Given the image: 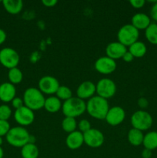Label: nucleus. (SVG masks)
<instances>
[{
    "mask_svg": "<svg viewBox=\"0 0 157 158\" xmlns=\"http://www.w3.org/2000/svg\"><path fill=\"white\" fill-rule=\"evenodd\" d=\"M109 108L108 100L98 95L94 96L86 102V112L96 120H105Z\"/></svg>",
    "mask_w": 157,
    "mask_h": 158,
    "instance_id": "nucleus-1",
    "label": "nucleus"
},
{
    "mask_svg": "<svg viewBox=\"0 0 157 158\" xmlns=\"http://www.w3.org/2000/svg\"><path fill=\"white\" fill-rule=\"evenodd\" d=\"M31 135L29 131L21 126L11 127L6 136L7 143L14 148H22L30 142Z\"/></svg>",
    "mask_w": 157,
    "mask_h": 158,
    "instance_id": "nucleus-2",
    "label": "nucleus"
},
{
    "mask_svg": "<svg viewBox=\"0 0 157 158\" xmlns=\"http://www.w3.org/2000/svg\"><path fill=\"white\" fill-rule=\"evenodd\" d=\"M95 86L97 95L106 100L114 97L116 93V84L109 78L101 79L95 84Z\"/></svg>",
    "mask_w": 157,
    "mask_h": 158,
    "instance_id": "nucleus-8",
    "label": "nucleus"
},
{
    "mask_svg": "<svg viewBox=\"0 0 157 158\" xmlns=\"http://www.w3.org/2000/svg\"><path fill=\"white\" fill-rule=\"evenodd\" d=\"M59 86L58 80L52 76H44L38 80V89L43 94L49 96L56 94Z\"/></svg>",
    "mask_w": 157,
    "mask_h": 158,
    "instance_id": "nucleus-9",
    "label": "nucleus"
},
{
    "mask_svg": "<svg viewBox=\"0 0 157 158\" xmlns=\"http://www.w3.org/2000/svg\"><path fill=\"white\" fill-rule=\"evenodd\" d=\"M95 69L98 73L104 75L111 74L116 69L117 64L115 60L106 56H101L97 59L94 64Z\"/></svg>",
    "mask_w": 157,
    "mask_h": 158,
    "instance_id": "nucleus-12",
    "label": "nucleus"
},
{
    "mask_svg": "<svg viewBox=\"0 0 157 158\" xmlns=\"http://www.w3.org/2000/svg\"><path fill=\"white\" fill-rule=\"evenodd\" d=\"M16 97V88L9 82L0 84V100L3 103H10Z\"/></svg>",
    "mask_w": 157,
    "mask_h": 158,
    "instance_id": "nucleus-16",
    "label": "nucleus"
},
{
    "mask_svg": "<svg viewBox=\"0 0 157 158\" xmlns=\"http://www.w3.org/2000/svg\"><path fill=\"white\" fill-rule=\"evenodd\" d=\"M24 106H27L32 110L35 111L44 107L46 98L44 94L35 87H29L25 90L23 94Z\"/></svg>",
    "mask_w": 157,
    "mask_h": 158,
    "instance_id": "nucleus-3",
    "label": "nucleus"
},
{
    "mask_svg": "<svg viewBox=\"0 0 157 158\" xmlns=\"http://www.w3.org/2000/svg\"><path fill=\"white\" fill-rule=\"evenodd\" d=\"M130 122L132 128L145 131L150 129L153 123V120L149 113L143 110H139L132 114Z\"/></svg>",
    "mask_w": 157,
    "mask_h": 158,
    "instance_id": "nucleus-6",
    "label": "nucleus"
},
{
    "mask_svg": "<svg viewBox=\"0 0 157 158\" xmlns=\"http://www.w3.org/2000/svg\"><path fill=\"white\" fill-rule=\"evenodd\" d=\"M143 145L146 149L153 151L157 148V132L149 131L144 135Z\"/></svg>",
    "mask_w": 157,
    "mask_h": 158,
    "instance_id": "nucleus-24",
    "label": "nucleus"
},
{
    "mask_svg": "<svg viewBox=\"0 0 157 158\" xmlns=\"http://www.w3.org/2000/svg\"><path fill=\"white\" fill-rule=\"evenodd\" d=\"M62 111L65 117H78L86 111V103L85 100L77 97H72L63 102Z\"/></svg>",
    "mask_w": 157,
    "mask_h": 158,
    "instance_id": "nucleus-4",
    "label": "nucleus"
},
{
    "mask_svg": "<svg viewBox=\"0 0 157 158\" xmlns=\"http://www.w3.org/2000/svg\"><path fill=\"white\" fill-rule=\"evenodd\" d=\"M150 16L154 21L157 22V1L155 2L150 11Z\"/></svg>",
    "mask_w": 157,
    "mask_h": 158,
    "instance_id": "nucleus-34",
    "label": "nucleus"
},
{
    "mask_svg": "<svg viewBox=\"0 0 157 158\" xmlns=\"http://www.w3.org/2000/svg\"><path fill=\"white\" fill-rule=\"evenodd\" d=\"M126 118V112L124 109L119 106H115L109 108L105 120L109 125L112 127L119 126L124 121Z\"/></svg>",
    "mask_w": 157,
    "mask_h": 158,
    "instance_id": "nucleus-13",
    "label": "nucleus"
},
{
    "mask_svg": "<svg viewBox=\"0 0 157 158\" xmlns=\"http://www.w3.org/2000/svg\"><path fill=\"white\" fill-rule=\"evenodd\" d=\"M3 157H4V151L2 147H0V158H3Z\"/></svg>",
    "mask_w": 157,
    "mask_h": 158,
    "instance_id": "nucleus-40",
    "label": "nucleus"
},
{
    "mask_svg": "<svg viewBox=\"0 0 157 158\" xmlns=\"http://www.w3.org/2000/svg\"><path fill=\"white\" fill-rule=\"evenodd\" d=\"M6 38H7V35H6V31L2 29H0V46L6 42Z\"/></svg>",
    "mask_w": 157,
    "mask_h": 158,
    "instance_id": "nucleus-38",
    "label": "nucleus"
},
{
    "mask_svg": "<svg viewBox=\"0 0 157 158\" xmlns=\"http://www.w3.org/2000/svg\"><path fill=\"white\" fill-rule=\"evenodd\" d=\"M143 138H144V134H143V131H139V130L132 128L128 132V141L132 146L138 147L143 144Z\"/></svg>",
    "mask_w": 157,
    "mask_h": 158,
    "instance_id": "nucleus-22",
    "label": "nucleus"
},
{
    "mask_svg": "<svg viewBox=\"0 0 157 158\" xmlns=\"http://www.w3.org/2000/svg\"><path fill=\"white\" fill-rule=\"evenodd\" d=\"M127 50V47L120 43L119 42H112L106 46V56L115 60L123 58Z\"/></svg>",
    "mask_w": 157,
    "mask_h": 158,
    "instance_id": "nucleus-15",
    "label": "nucleus"
},
{
    "mask_svg": "<svg viewBox=\"0 0 157 158\" xmlns=\"http://www.w3.org/2000/svg\"><path fill=\"white\" fill-rule=\"evenodd\" d=\"M2 3L6 12L11 15H17L23 9V2L22 0H3Z\"/></svg>",
    "mask_w": 157,
    "mask_h": 158,
    "instance_id": "nucleus-19",
    "label": "nucleus"
},
{
    "mask_svg": "<svg viewBox=\"0 0 157 158\" xmlns=\"http://www.w3.org/2000/svg\"><path fill=\"white\" fill-rule=\"evenodd\" d=\"M78 131H80L83 134H85L86 132L89 131L92 128V127H91V123L89 120H86V119H83L78 122Z\"/></svg>",
    "mask_w": 157,
    "mask_h": 158,
    "instance_id": "nucleus-30",
    "label": "nucleus"
},
{
    "mask_svg": "<svg viewBox=\"0 0 157 158\" xmlns=\"http://www.w3.org/2000/svg\"><path fill=\"white\" fill-rule=\"evenodd\" d=\"M84 143L91 148H99L104 143V134L99 130L91 128L89 131L83 134Z\"/></svg>",
    "mask_w": 157,
    "mask_h": 158,
    "instance_id": "nucleus-11",
    "label": "nucleus"
},
{
    "mask_svg": "<svg viewBox=\"0 0 157 158\" xmlns=\"http://www.w3.org/2000/svg\"><path fill=\"white\" fill-rule=\"evenodd\" d=\"M138 105L142 109H145L149 105V102H148V100L145 97H140L138 100Z\"/></svg>",
    "mask_w": 157,
    "mask_h": 158,
    "instance_id": "nucleus-36",
    "label": "nucleus"
},
{
    "mask_svg": "<svg viewBox=\"0 0 157 158\" xmlns=\"http://www.w3.org/2000/svg\"><path fill=\"white\" fill-rule=\"evenodd\" d=\"M14 119L19 126L25 127L33 123L35 120V113L27 106H23L19 109L15 110L14 112Z\"/></svg>",
    "mask_w": 157,
    "mask_h": 158,
    "instance_id": "nucleus-10",
    "label": "nucleus"
},
{
    "mask_svg": "<svg viewBox=\"0 0 157 158\" xmlns=\"http://www.w3.org/2000/svg\"><path fill=\"white\" fill-rule=\"evenodd\" d=\"M145 36L149 43L152 45H157V24L151 23L145 30Z\"/></svg>",
    "mask_w": 157,
    "mask_h": 158,
    "instance_id": "nucleus-27",
    "label": "nucleus"
},
{
    "mask_svg": "<svg viewBox=\"0 0 157 158\" xmlns=\"http://www.w3.org/2000/svg\"><path fill=\"white\" fill-rule=\"evenodd\" d=\"M84 143V137L83 134L78 131H75L74 132L68 134L66 138V144L68 148L72 151L78 150L83 146Z\"/></svg>",
    "mask_w": 157,
    "mask_h": 158,
    "instance_id": "nucleus-17",
    "label": "nucleus"
},
{
    "mask_svg": "<svg viewBox=\"0 0 157 158\" xmlns=\"http://www.w3.org/2000/svg\"><path fill=\"white\" fill-rule=\"evenodd\" d=\"M20 57L15 49L11 47H5L0 50V63L4 67L10 69L18 67Z\"/></svg>",
    "mask_w": 157,
    "mask_h": 158,
    "instance_id": "nucleus-7",
    "label": "nucleus"
},
{
    "mask_svg": "<svg viewBox=\"0 0 157 158\" xmlns=\"http://www.w3.org/2000/svg\"><path fill=\"white\" fill-rule=\"evenodd\" d=\"M42 3L44 6L48 8H52L55 6V5L58 3V1L57 0H42Z\"/></svg>",
    "mask_w": 157,
    "mask_h": 158,
    "instance_id": "nucleus-35",
    "label": "nucleus"
},
{
    "mask_svg": "<svg viewBox=\"0 0 157 158\" xmlns=\"http://www.w3.org/2000/svg\"><path fill=\"white\" fill-rule=\"evenodd\" d=\"M62 101L56 97V96H50L48 98H46L44 103V109L47 112L51 114L58 113L60 110H62Z\"/></svg>",
    "mask_w": 157,
    "mask_h": 158,
    "instance_id": "nucleus-20",
    "label": "nucleus"
},
{
    "mask_svg": "<svg viewBox=\"0 0 157 158\" xmlns=\"http://www.w3.org/2000/svg\"><path fill=\"white\" fill-rule=\"evenodd\" d=\"M141 155L143 158H151V157H152V151L144 148V150L142 151Z\"/></svg>",
    "mask_w": 157,
    "mask_h": 158,
    "instance_id": "nucleus-39",
    "label": "nucleus"
},
{
    "mask_svg": "<svg viewBox=\"0 0 157 158\" xmlns=\"http://www.w3.org/2000/svg\"><path fill=\"white\" fill-rule=\"evenodd\" d=\"M39 151L34 143H28L21 148V156L22 158H38Z\"/></svg>",
    "mask_w": 157,
    "mask_h": 158,
    "instance_id": "nucleus-23",
    "label": "nucleus"
},
{
    "mask_svg": "<svg viewBox=\"0 0 157 158\" xmlns=\"http://www.w3.org/2000/svg\"><path fill=\"white\" fill-rule=\"evenodd\" d=\"M123 60V61L126 62V63H131L132 62V60H134V56L127 50V52L124 54V56L122 58Z\"/></svg>",
    "mask_w": 157,
    "mask_h": 158,
    "instance_id": "nucleus-37",
    "label": "nucleus"
},
{
    "mask_svg": "<svg viewBox=\"0 0 157 158\" xmlns=\"http://www.w3.org/2000/svg\"><path fill=\"white\" fill-rule=\"evenodd\" d=\"M8 79L9 82L12 84L15 85L21 83L23 80V73L20 69L18 67L12 68L9 69L8 72Z\"/></svg>",
    "mask_w": 157,
    "mask_h": 158,
    "instance_id": "nucleus-25",
    "label": "nucleus"
},
{
    "mask_svg": "<svg viewBox=\"0 0 157 158\" xmlns=\"http://www.w3.org/2000/svg\"><path fill=\"white\" fill-rule=\"evenodd\" d=\"M2 143H3V139H2V137H0V147H2Z\"/></svg>",
    "mask_w": 157,
    "mask_h": 158,
    "instance_id": "nucleus-41",
    "label": "nucleus"
},
{
    "mask_svg": "<svg viewBox=\"0 0 157 158\" xmlns=\"http://www.w3.org/2000/svg\"><path fill=\"white\" fill-rule=\"evenodd\" d=\"M151 23H151L150 17L143 12L135 14L131 19V24L136 28L139 31L143 29L146 30Z\"/></svg>",
    "mask_w": 157,
    "mask_h": 158,
    "instance_id": "nucleus-18",
    "label": "nucleus"
},
{
    "mask_svg": "<svg viewBox=\"0 0 157 158\" xmlns=\"http://www.w3.org/2000/svg\"><path fill=\"white\" fill-rule=\"evenodd\" d=\"M12 114V110L9 105H0V120L8 121Z\"/></svg>",
    "mask_w": 157,
    "mask_h": 158,
    "instance_id": "nucleus-29",
    "label": "nucleus"
},
{
    "mask_svg": "<svg viewBox=\"0 0 157 158\" xmlns=\"http://www.w3.org/2000/svg\"><path fill=\"white\" fill-rule=\"evenodd\" d=\"M129 3L134 9H142L146 4V1L145 0H131Z\"/></svg>",
    "mask_w": 157,
    "mask_h": 158,
    "instance_id": "nucleus-33",
    "label": "nucleus"
},
{
    "mask_svg": "<svg viewBox=\"0 0 157 158\" xmlns=\"http://www.w3.org/2000/svg\"><path fill=\"white\" fill-rule=\"evenodd\" d=\"M96 94V86L92 81L86 80L80 83L76 89V96L82 100H89Z\"/></svg>",
    "mask_w": 157,
    "mask_h": 158,
    "instance_id": "nucleus-14",
    "label": "nucleus"
},
{
    "mask_svg": "<svg viewBox=\"0 0 157 158\" xmlns=\"http://www.w3.org/2000/svg\"><path fill=\"white\" fill-rule=\"evenodd\" d=\"M128 51L133 56L134 58H142L146 55L147 52V47L143 42L138 40L129 46Z\"/></svg>",
    "mask_w": 157,
    "mask_h": 158,
    "instance_id": "nucleus-21",
    "label": "nucleus"
},
{
    "mask_svg": "<svg viewBox=\"0 0 157 158\" xmlns=\"http://www.w3.org/2000/svg\"><path fill=\"white\" fill-rule=\"evenodd\" d=\"M77 127H78V123L75 118H73V117H65V118L62 121V128L65 132L68 134L77 131Z\"/></svg>",
    "mask_w": 157,
    "mask_h": 158,
    "instance_id": "nucleus-26",
    "label": "nucleus"
},
{
    "mask_svg": "<svg viewBox=\"0 0 157 158\" xmlns=\"http://www.w3.org/2000/svg\"><path fill=\"white\" fill-rule=\"evenodd\" d=\"M139 36V31L132 24H126L122 26L117 32L118 42L129 47L136 41Z\"/></svg>",
    "mask_w": 157,
    "mask_h": 158,
    "instance_id": "nucleus-5",
    "label": "nucleus"
},
{
    "mask_svg": "<svg viewBox=\"0 0 157 158\" xmlns=\"http://www.w3.org/2000/svg\"><path fill=\"white\" fill-rule=\"evenodd\" d=\"M12 107L15 108V110H18L19 108L22 107L24 106V102H23L22 98H20L18 97H15L13 100H12Z\"/></svg>",
    "mask_w": 157,
    "mask_h": 158,
    "instance_id": "nucleus-32",
    "label": "nucleus"
},
{
    "mask_svg": "<svg viewBox=\"0 0 157 158\" xmlns=\"http://www.w3.org/2000/svg\"><path fill=\"white\" fill-rule=\"evenodd\" d=\"M55 95L61 101L62 100L66 101V100H69L71 97H72V92L70 88L62 85V86H60L58 87Z\"/></svg>",
    "mask_w": 157,
    "mask_h": 158,
    "instance_id": "nucleus-28",
    "label": "nucleus"
},
{
    "mask_svg": "<svg viewBox=\"0 0 157 158\" xmlns=\"http://www.w3.org/2000/svg\"><path fill=\"white\" fill-rule=\"evenodd\" d=\"M11 127L9 121L0 120V137H6Z\"/></svg>",
    "mask_w": 157,
    "mask_h": 158,
    "instance_id": "nucleus-31",
    "label": "nucleus"
}]
</instances>
